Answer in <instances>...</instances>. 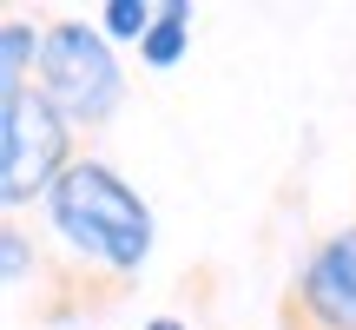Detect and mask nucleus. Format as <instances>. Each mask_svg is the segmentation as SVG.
<instances>
[{"mask_svg":"<svg viewBox=\"0 0 356 330\" xmlns=\"http://www.w3.org/2000/svg\"><path fill=\"white\" fill-rule=\"evenodd\" d=\"M284 330H297V324H284Z\"/></svg>","mask_w":356,"mask_h":330,"instance_id":"nucleus-10","label":"nucleus"},{"mask_svg":"<svg viewBox=\"0 0 356 330\" xmlns=\"http://www.w3.org/2000/svg\"><path fill=\"white\" fill-rule=\"evenodd\" d=\"M33 86L47 93L79 132V126H106V119L119 113L126 79H119V60H113V47H106V33H92L86 20H53Z\"/></svg>","mask_w":356,"mask_h":330,"instance_id":"nucleus-3","label":"nucleus"},{"mask_svg":"<svg viewBox=\"0 0 356 330\" xmlns=\"http://www.w3.org/2000/svg\"><path fill=\"white\" fill-rule=\"evenodd\" d=\"M145 330H185V324H178V317H152V324H145Z\"/></svg>","mask_w":356,"mask_h":330,"instance_id":"nucleus-9","label":"nucleus"},{"mask_svg":"<svg viewBox=\"0 0 356 330\" xmlns=\"http://www.w3.org/2000/svg\"><path fill=\"white\" fill-rule=\"evenodd\" d=\"M53 231L66 238V251L99 265L106 278H132L152 258V205L99 159H73L66 178L47 198Z\"/></svg>","mask_w":356,"mask_h":330,"instance_id":"nucleus-1","label":"nucleus"},{"mask_svg":"<svg viewBox=\"0 0 356 330\" xmlns=\"http://www.w3.org/2000/svg\"><path fill=\"white\" fill-rule=\"evenodd\" d=\"M40 53H47V33H33L20 13H7V20H0V100L26 93V73L40 66ZM33 79H40V73H33Z\"/></svg>","mask_w":356,"mask_h":330,"instance_id":"nucleus-5","label":"nucleus"},{"mask_svg":"<svg viewBox=\"0 0 356 330\" xmlns=\"http://www.w3.org/2000/svg\"><path fill=\"white\" fill-rule=\"evenodd\" d=\"M0 258H7V284H26V271H33V251H26V231L13 225H0Z\"/></svg>","mask_w":356,"mask_h":330,"instance_id":"nucleus-8","label":"nucleus"},{"mask_svg":"<svg viewBox=\"0 0 356 330\" xmlns=\"http://www.w3.org/2000/svg\"><path fill=\"white\" fill-rule=\"evenodd\" d=\"M99 20H106V33H113V40H145V33H152V20H159V7H152V0H106Z\"/></svg>","mask_w":356,"mask_h":330,"instance_id":"nucleus-7","label":"nucleus"},{"mask_svg":"<svg viewBox=\"0 0 356 330\" xmlns=\"http://www.w3.org/2000/svg\"><path fill=\"white\" fill-rule=\"evenodd\" d=\"M185 47H191V7H185V0H165L159 20H152V33L139 40V60L152 66V73H165V66L185 60Z\"/></svg>","mask_w":356,"mask_h":330,"instance_id":"nucleus-6","label":"nucleus"},{"mask_svg":"<svg viewBox=\"0 0 356 330\" xmlns=\"http://www.w3.org/2000/svg\"><path fill=\"white\" fill-rule=\"evenodd\" d=\"M284 324L297 330H356V218L337 225L284 291Z\"/></svg>","mask_w":356,"mask_h":330,"instance_id":"nucleus-4","label":"nucleus"},{"mask_svg":"<svg viewBox=\"0 0 356 330\" xmlns=\"http://www.w3.org/2000/svg\"><path fill=\"white\" fill-rule=\"evenodd\" d=\"M66 165H73V119L47 93L26 86L13 100H0V198H7V212L53 198Z\"/></svg>","mask_w":356,"mask_h":330,"instance_id":"nucleus-2","label":"nucleus"}]
</instances>
